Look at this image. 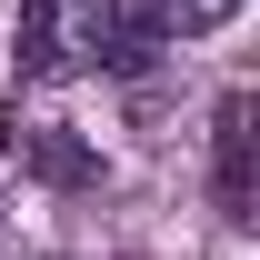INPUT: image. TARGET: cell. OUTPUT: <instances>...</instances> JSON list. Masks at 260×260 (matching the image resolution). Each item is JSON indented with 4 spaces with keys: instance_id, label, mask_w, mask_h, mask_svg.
I'll use <instances>...</instances> for the list:
<instances>
[{
    "instance_id": "obj_1",
    "label": "cell",
    "mask_w": 260,
    "mask_h": 260,
    "mask_svg": "<svg viewBox=\"0 0 260 260\" xmlns=\"http://www.w3.org/2000/svg\"><path fill=\"white\" fill-rule=\"evenodd\" d=\"M100 10H110V0H30V10H20V70L50 80V70L90 60L100 50Z\"/></svg>"
},
{
    "instance_id": "obj_2",
    "label": "cell",
    "mask_w": 260,
    "mask_h": 260,
    "mask_svg": "<svg viewBox=\"0 0 260 260\" xmlns=\"http://www.w3.org/2000/svg\"><path fill=\"white\" fill-rule=\"evenodd\" d=\"M210 160H220V210L250 220V90L220 100V120H210Z\"/></svg>"
},
{
    "instance_id": "obj_3",
    "label": "cell",
    "mask_w": 260,
    "mask_h": 260,
    "mask_svg": "<svg viewBox=\"0 0 260 260\" xmlns=\"http://www.w3.org/2000/svg\"><path fill=\"white\" fill-rule=\"evenodd\" d=\"M20 160H30L40 180H60V190H90V180H100V160L70 140V130H20Z\"/></svg>"
},
{
    "instance_id": "obj_4",
    "label": "cell",
    "mask_w": 260,
    "mask_h": 260,
    "mask_svg": "<svg viewBox=\"0 0 260 260\" xmlns=\"http://www.w3.org/2000/svg\"><path fill=\"white\" fill-rule=\"evenodd\" d=\"M230 20H240V0H160V30H180V40L230 30Z\"/></svg>"
}]
</instances>
